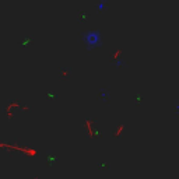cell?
Returning <instances> with one entry per match:
<instances>
[{
	"label": "cell",
	"instance_id": "cell-1",
	"mask_svg": "<svg viewBox=\"0 0 179 179\" xmlns=\"http://www.w3.org/2000/svg\"><path fill=\"white\" fill-rule=\"evenodd\" d=\"M84 42L88 48H95L99 46L101 44V34L97 32V31H90L84 35Z\"/></svg>",
	"mask_w": 179,
	"mask_h": 179
},
{
	"label": "cell",
	"instance_id": "cell-2",
	"mask_svg": "<svg viewBox=\"0 0 179 179\" xmlns=\"http://www.w3.org/2000/svg\"><path fill=\"white\" fill-rule=\"evenodd\" d=\"M103 3H105V0H102V2H99V3H98V6H97V7H98V10H102V8L105 7V6H103Z\"/></svg>",
	"mask_w": 179,
	"mask_h": 179
}]
</instances>
